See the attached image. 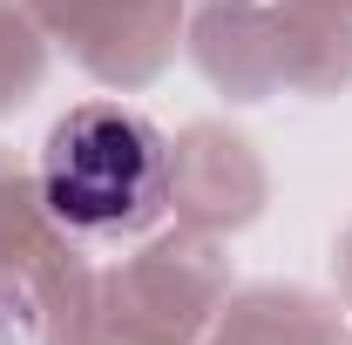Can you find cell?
<instances>
[{
  "mask_svg": "<svg viewBox=\"0 0 352 345\" xmlns=\"http://www.w3.org/2000/svg\"><path fill=\"white\" fill-rule=\"evenodd\" d=\"M41 203L68 237H135L170 203V142L122 102L68 109L41 149Z\"/></svg>",
  "mask_w": 352,
  "mask_h": 345,
  "instance_id": "6da1fadb",
  "label": "cell"
}]
</instances>
